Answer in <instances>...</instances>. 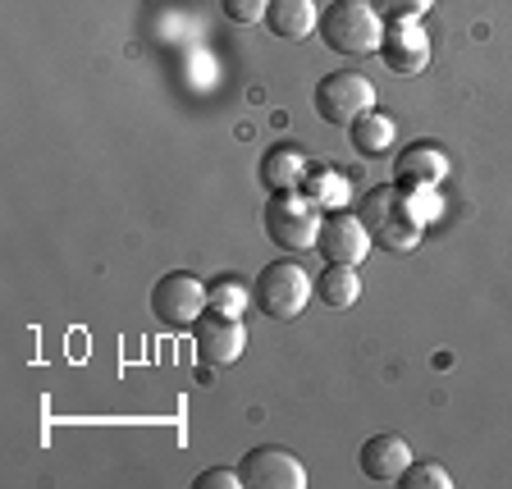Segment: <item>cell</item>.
<instances>
[{
	"instance_id": "1",
	"label": "cell",
	"mask_w": 512,
	"mask_h": 489,
	"mask_svg": "<svg viewBox=\"0 0 512 489\" xmlns=\"http://www.w3.org/2000/svg\"><path fill=\"white\" fill-rule=\"evenodd\" d=\"M316 32H320V42L330 46L334 55L357 60V55L380 51L384 19H380V10H375L371 0H334L330 10L320 14Z\"/></svg>"
},
{
	"instance_id": "2",
	"label": "cell",
	"mask_w": 512,
	"mask_h": 489,
	"mask_svg": "<svg viewBox=\"0 0 512 489\" xmlns=\"http://www.w3.org/2000/svg\"><path fill=\"white\" fill-rule=\"evenodd\" d=\"M362 224L366 234H371L375 252H389V256H407L416 243H421V224L407 215L403 197H398V183H384V188H371L362 197Z\"/></svg>"
},
{
	"instance_id": "3",
	"label": "cell",
	"mask_w": 512,
	"mask_h": 489,
	"mask_svg": "<svg viewBox=\"0 0 512 489\" xmlns=\"http://www.w3.org/2000/svg\"><path fill=\"white\" fill-rule=\"evenodd\" d=\"M320 211L302 188H288V192H270L266 211H261V224H266V238L279 247V252H307L316 247V234H320Z\"/></svg>"
},
{
	"instance_id": "4",
	"label": "cell",
	"mask_w": 512,
	"mask_h": 489,
	"mask_svg": "<svg viewBox=\"0 0 512 489\" xmlns=\"http://www.w3.org/2000/svg\"><path fill=\"white\" fill-rule=\"evenodd\" d=\"M311 298H316V279L298 261H270L252 284V302L270 320H298Z\"/></svg>"
},
{
	"instance_id": "5",
	"label": "cell",
	"mask_w": 512,
	"mask_h": 489,
	"mask_svg": "<svg viewBox=\"0 0 512 489\" xmlns=\"http://www.w3.org/2000/svg\"><path fill=\"white\" fill-rule=\"evenodd\" d=\"M206 307H211L206 284L197 275H188V270H170V275H160L151 284V316L165 330H192Z\"/></svg>"
},
{
	"instance_id": "6",
	"label": "cell",
	"mask_w": 512,
	"mask_h": 489,
	"mask_svg": "<svg viewBox=\"0 0 512 489\" xmlns=\"http://www.w3.org/2000/svg\"><path fill=\"white\" fill-rule=\"evenodd\" d=\"M375 110V87L366 74H352V69H339V74H325L316 83V115L334 128H352L357 119Z\"/></svg>"
},
{
	"instance_id": "7",
	"label": "cell",
	"mask_w": 512,
	"mask_h": 489,
	"mask_svg": "<svg viewBox=\"0 0 512 489\" xmlns=\"http://www.w3.org/2000/svg\"><path fill=\"white\" fill-rule=\"evenodd\" d=\"M192 343H197V357L202 366H234L247 352V330L238 316H224V311L206 307L192 325Z\"/></svg>"
},
{
	"instance_id": "8",
	"label": "cell",
	"mask_w": 512,
	"mask_h": 489,
	"mask_svg": "<svg viewBox=\"0 0 512 489\" xmlns=\"http://www.w3.org/2000/svg\"><path fill=\"white\" fill-rule=\"evenodd\" d=\"M238 476H243L247 489H302L307 485V467L279 444L247 448L243 462H238Z\"/></svg>"
},
{
	"instance_id": "9",
	"label": "cell",
	"mask_w": 512,
	"mask_h": 489,
	"mask_svg": "<svg viewBox=\"0 0 512 489\" xmlns=\"http://www.w3.org/2000/svg\"><path fill=\"white\" fill-rule=\"evenodd\" d=\"M380 60L389 64V74H398V78L426 74V64H430V37H426V28H421V19H394V23H384Z\"/></svg>"
},
{
	"instance_id": "10",
	"label": "cell",
	"mask_w": 512,
	"mask_h": 489,
	"mask_svg": "<svg viewBox=\"0 0 512 489\" xmlns=\"http://www.w3.org/2000/svg\"><path fill=\"white\" fill-rule=\"evenodd\" d=\"M371 234H366L362 215H348V211H325L320 220V234H316V252L325 261H343V266H362L371 256Z\"/></svg>"
},
{
	"instance_id": "11",
	"label": "cell",
	"mask_w": 512,
	"mask_h": 489,
	"mask_svg": "<svg viewBox=\"0 0 512 489\" xmlns=\"http://www.w3.org/2000/svg\"><path fill=\"white\" fill-rule=\"evenodd\" d=\"M362 462V476L375 480V485H398L407 467H412V448H407L403 435H371L357 453Z\"/></svg>"
},
{
	"instance_id": "12",
	"label": "cell",
	"mask_w": 512,
	"mask_h": 489,
	"mask_svg": "<svg viewBox=\"0 0 512 489\" xmlns=\"http://www.w3.org/2000/svg\"><path fill=\"white\" fill-rule=\"evenodd\" d=\"M320 23L316 0H270L266 5V28L279 42H307Z\"/></svg>"
},
{
	"instance_id": "13",
	"label": "cell",
	"mask_w": 512,
	"mask_h": 489,
	"mask_svg": "<svg viewBox=\"0 0 512 489\" xmlns=\"http://www.w3.org/2000/svg\"><path fill=\"white\" fill-rule=\"evenodd\" d=\"M448 156H444V147H435V142H412V147L403 151V156L394 160V179L398 183H444L448 179Z\"/></svg>"
},
{
	"instance_id": "14",
	"label": "cell",
	"mask_w": 512,
	"mask_h": 489,
	"mask_svg": "<svg viewBox=\"0 0 512 489\" xmlns=\"http://www.w3.org/2000/svg\"><path fill=\"white\" fill-rule=\"evenodd\" d=\"M261 183H266L270 192H288V188H302L307 183V156H302L298 147H288V142H279V147H270L266 156H261Z\"/></svg>"
},
{
	"instance_id": "15",
	"label": "cell",
	"mask_w": 512,
	"mask_h": 489,
	"mask_svg": "<svg viewBox=\"0 0 512 489\" xmlns=\"http://www.w3.org/2000/svg\"><path fill=\"white\" fill-rule=\"evenodd\" d=\"M316 298L330 311H348L352 302L362 298V275H357V266L325 261V270H320V279H316Z\"/></svg>"
},
{
	"instance_id": "16",
	"label": "cell",
	"mask_w": 512,
	"mask_h": 489,
	"mask_svg": "<svg viewBox=\"0 0 512 489\" xmlns=\"http://www.w3.org/2000/svg\"><path fill=\"white\" fill-rule=\"evenodd\" d=\"M348 138H352V151H357V156L375 160V156H384V151L394 147L398 128H394V119H389V115H380V110H366V115L348 128Z\"/></svg>"
},
{
	"instance_id": "17",
	"label": "cell",
	"mask_w": 512,
	"mask_h": 489,
	"mask_svg": "<svg viewBox=\"0 0 512 489\" xmlns=\"http://www.w3.org/2000/svg\"><path fill=\"white\" fill-rule=\"evenodd\" d=\"M302 192H307L320 211H343L352 202V179L343 170H311Z\"/></svg>"
},
{
	"instance_id": "18",
	"label": "cell",
	"mask_w": 512,
	"mask_h": 489,
	"mask_svg": "<svg viewBox=\"0 0 512 489\" xmlns=\"http://www.w3.org/2000/svg\"><path fill=\"white\" fill-rule=\"evenodd\" d=\"M398 197H403L407 215H412L421 229L444 220V192H439L435 183H398Z\"/></svg>"
},
{
	"instance_id": "19",
	"label": "cell",
	"mask_w": 512,
	"mask_h": 489,
	"mask_svg": "<svg viewBox=\"0 0 512 489\" xmlns=\"http://www.w3.org/2000/svg\"><path fill=\"white\" fill-rule=\"evenodd\" d=\"M206 298H211V307L224 311V316H243L247 307H256V302H252V284H247V279H238V275L211 279V284H206Z\"/></svg>"
},
{
	"instance_id": "20",
	"label": "cell",
	"mask_w": 512,
	"mask_h": 489,
	"mask_svg": "<svg viewBox=\"0 0 512 489\" xmlns=\"http://www.w3.org/2000/svg\"><path fill=\"white\" fill-rule=\"evenodd\" d=\"M398 485L403 489H448L453 485V476H448L439 462H412V467L398 476Z\"/></svg>"
},
{
	"instance_id": "21",
	"label": "cell",
	"mask_w": 512,
	"mask_h": 489,
	"mask_svg": "<svg viewBox=\"0 0 512 489\" xmlns=\"http://www.w3.org/2000/svg\"><path fill=\"white\" fill-rule=\"evenodd\" d=\"M371 5L380 10L384 23H394V19H421L435 0H371Z\"/></svg>"
},
{
	"instance_id": "22",
	"label": "cell",
	"mask_w": 512,
	"mask_h": 489,
	"mask_svg": "<svg viewBox=\"0 0 512 489\" xmlns=\"http://www.w3.org/2000/svg\"><path fill=\"white\" fill-rule=\"evenodd\" d=\"M266 5L270 0H220V10H224V19L229 23H261L266 19Z\"/></svg>"
},
{
	"instance_id": "23",
	"label": "cell",
	"mask_w": 512,
	"mask_h": 489,
	"mask_svg": "<svg viewBox=\"0 0 512 489\" xmlns=\"http://www.w3.org/2000/svg\"><path fill=\"white\" fill-rule=\"evenodd\" d=\"M238 485H243L238 467H211V471H202V476L192 480V489H238Z\"/></svg>"
}]
</instances>
